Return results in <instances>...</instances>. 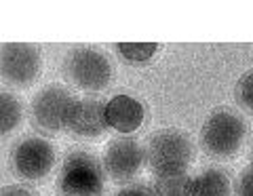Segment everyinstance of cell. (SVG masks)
Listing matches in <instances>:
<instances>
[{
	"label": "cell",
	"instance_id": "6da1fadb",
	"mask_svg": "<svg viewBox=\"0 0 253 196\" xmlns=\"http://www.w3.org/2000/svg\"><path fill=\"white\" fill-rule=\"evenodd\" d=\"M146 164L156 177L186 173L194 160V142L181 129H158L144 144Z\"/></svg>",
	"mask_w": 253,
	"mask_h": 196
},
{
	"label": "cell",
	"instance_id": "7a4b0ae2",
	"mask_svg": "<svg viewBox=\"0 0 253 196\" xmlns=\"http://www.w3.org/2000/svg\"><path fill=\"white\" fill-rule=\"evenodd\" d=\"M63 74L76 89L99 93L112 82V61L108 53L91 44H76L63 55Z\"/></svg>",
	"mask_w": 253,
	"mask_h": 196
},
{
	"label": "cell",
	"instance_id": "3957f363",
	"mask_svg": "<svg viewBox=\"0 0 253 196\" xmlns=\"http://www.w3.org/2000/svg\"><path fill=\"white\" fill-rule=\"evenodd\" d=\"M108 173L97 156L76 150L70 152L61 162L57 177L59 196H104Z\"/></svg>",
	"mask_w": 253,
	"mask_h": 196
},
{
	"label": "cell",
	"instance_id": "277c9868",
	"mask_svg": "<svg viewBox=\"0 0 253 196\" xmlns=\"http://www.w3.org/2000/svg\"><path fill=\"white\" fill-rule=\"evenodd\" d=\"M247 137L245 118L228 108H217L201 127V146L213 158H230L243 148Z\"/></svg>",
	"mask_w": 253,
	"mask_h": 196
},
{
	"label": "cell",
	"instance_id": "5b68a950",
	"mask_svg": "<svg viewBox=\"0 0 253 196\" xmlns=\"http://www.w3.org/2000/svg\"><path fill=\"white\" fill-rule=\"evenodd\" d=\"M57 160L55 146L41 135H26L15 142L9 154L13 173L23 182H41L53 171Z\"/></svg>",
	"mask_w": 253,
	"mask_h": 196
},
{
	"label": "cell",
	"instance_id": "8992f818",
	"mask_svg": "<svg viewBox=\"0 0 253 196\" xmlns=\"http://www.w3.org/2000/svg\"><path fill=\"white\" fill-rule=\"evenodd\" d=\"M76 97L68 87L51 82L42 87L30 101V120L44 135H57L66 129L68 110Z\"/></svg>",
	"mask_w": 253,
	"mask_h": 196
},
{
	"label": "cell",
	"instance_id": "52a82bcc",
	"mask_svg": "<svg viewBox=\"0 0 253 196\" xmlns=\"http://www.w3.org/2000/svg\"><path fill=\"white\" fill-rule=\"evenodd\" d=\"M41 46L30 42H4L0 46V74L6 84L15 89H26L41 78Z\"/></svg>",
	"mask_w": 253,
	"mask_h": 196
},
{
	"label": "cell",
	"instance_id": "ba28073f",
	"mask_svg": "<svg viewBox=\"0 0 253 196\" xmlns=\"http://www.w3.org/2000/svg\"><path fill=\"white\" fill-rule=\"evenodd\" d=\"M101 162H104V169L112 182L125 184L139 175L146 162V154L137 139L123 135L108 144Z\"/></svg>",
	"mask_w": 253,
	"mask_h": 196
},
{
	"label": "cell",
	"instance_id": "9c48e42d",
	"mask_svg": "<svg viewBox=\"0 0 253 196\" xmlns=\"http://www.w3.org/2000/svg\"><path fill=\"white\" fill-rule=\"evenodd\" d=\"M106 104L93 97H76L68 110L66 131L81 139L101 137L108 131Z\"/></svg>",
	"mask_w": 253,
	"mask_h": 196
},
{
	"label": "cell",
	"instance_id": "30bf717a",
	"mask_svg": "<svg viewBox=\"0 0 253 196\" xmlns=\"http://www.w3.org/2000/svg\"><path fill=\"white\" fill-rule=\"evenodd\" d=\"M106 120L110 129L129 137L131 133H135L144 124L146 106L137 97L126 95V93H118V95L110 97L106 101Z\"/></svg>",
	"mask_w": 253,
	"mask_h": 196
},
{
	"label": "cell",
	"instance_id": "8fae6325",
	"mask_svg": "<svg viewBox=\"0 0 253 196\" xmlns=\"http://www.w3.org/2000/svg\"><path fill=\"white\" fill-rule=\"evenodd\" d=\"M232 182L228 171L219 167H209L194 177V192L192 196H230Z\"/></svg>",
	"mask_w": 253,
	"mask_h": 196
},
{
	"label": "cell",
	"instance_id": "7c38bea8",
	"mask_svg": "<svg viewBox=\"0 0 253 196\" xmlns=\"http://www.w3.org/2000/svg\"><path fill=\"white\" fill-rule=\"evenodd\" d=\"M114 53L129 66H148L161 53L158 42H114Z\"/></svg>",
	"mask_w": 253,
	"mask_h": 196
},
{
	"label": "cell",
	"instance_id": "4fadbf2b",
	"mask_svg": "<svg viewBox=\"0 0 253 196\" xmlns=\"http://www.w3.org/2000/svg\"><path fill=\"white\" fill-rule=\"evenodd\" d=\"M154 196H192L194 192V177L188 173H171L156 177L152 186Z\"/></svg>",
	"mask_w": 253,
	"mask_h": 196
},
{
	"label": "cell",
	"instance_id": "5bb4252c",
	"mask_svg": "<svg viewBox=\"0 0 253 196\" xmlns=\"http://www.w3.org/2000/svg\"><path fill=\"white\" fill-rule=\"evenodd\" d=\"M0 118H2V124H0V133L2 137H6L11 131H15L23 120V104L19 97H15L11 91H0Z\"/></svg>",
	"mask_w": 253,
	"mask_h": 196
},
{
	"label": "cell",
	"instance_id": "9a60e30c",
	"mask_svg": "<svg viewBox=\"0 0 253 196\" xmlns=\"http://www.w3.org/2000/svg\"><path fill=\"white\" fill-rule=\"evenodd\" d=\"M234 97L243 110H247L249 114H253V70H247V72L239 78V82H236V87H234Z\"/></svg>",
	"mask_w": 253,
	"mask_h": 196
},
{
	"label": "cell",
	"instance_id": "2e32d148",
	"mask_svg": "<svg viewBox=\"0 0 253 196\" xmlns=\"http://www.w3.org/2000/svg\"><path fill=\"white\" fill-rule=\"evenodd\" d=\"M234 194L236 196H253V164L247 169H243L241 175L236 177Z\"/></svg>",
	"mask_w": 253,
	"mask_h": 196
},
{
	"label": "cell",
	"instance_id": "e0dca14e",
	"mask_svg": "<svg viewBox=\"0 0 253 196\" xmlns=\"http://www.w3.org/2000/svg\"><path fill=\"white\" fill-rule=\"evenodd\" d=\"M114 196H154V190L146 184H129L121 188Z\"/></svg>",
	"mask_w": 253,
	"mask_h": 196
},
{
	"label": "cell",
	"instance_id": "ac0fdd59",
	"mask_svg": "<svg viewBox=\"0 0 253 196\" xmlns=\"http://www.w3.org/2000/svg\"><path fill=\"white\" fill-rule=\"evenodd\" d=\"M0 196H38L32 188L28 186H21V184H9V186H2L0 190Z\"/></svg>",
	"mask_w": 253,
	"mask_h": 196
},
{
	"label": "cell",
	"instance_id": "d6986e66",
	"mask_svg": "<svg viewBox=\"0 0 253 196\" xmlns=\"http://www.w3.org/2000/svg\"><path fill=\"white\" fill-rule=\"evenodd\" d=\"M251 160H253V150H251Z\"/></svg>",
	"mask_w": 253,
	"mask_h": 196
}]
</instances>
